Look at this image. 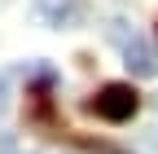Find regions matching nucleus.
<instances>
[{
	"label": "nucleus",
	"instance_id": "f257e3e1",
	"mask_svg": "<svg viewBox=\"0 0 158 154\" xmlns=\"http://www.w3.org/2000/svg\"><path fill=\"white\" fill-rule=\"evenodd\" d=\"M136 106H141V97L132 92V84H106L101 92L92 97V114H101V119H110V123H123V119H132L136 114Z\"/></svg>",
	"mask_w": 158,
	"mask_h": 154
},
{
	"label": "nucleus",
	"instance_id": "f03ea898",
	"mask_svg": "<svg viewBox=\"0 0 158 154\" xmlns=\"http://www.w3.org/2000/svg\"><path fill=\"white\" fill-rule=\"evenodd\" d=\"M118 49H123V66L136 75V79H154V75H158V49L145 40V35H136V31H132Z\"/></svg>",
	"mask_w": 158,
	"mask_h": 154
},
{
	"label": "nucleus",
	"instance_id": "7ed1b4c3",
	"mask_svg": "<svg viewBox=\"0 0 158 154\" xmlns=\"http://www.w3.org/2000/svg\"><path fill=\"white\" fill-rule=\"evenodd\" d=\"M35 9L48 27H75L84 18V0H35Z\"/></svg>",
	"mask_w": 158,
	"mask_h": 154
},
{
	"label": "nucleus",
	"instance_id": "20e7f679",
	"mask_svg": "<svg viewBox=\"0 0 158 154\" xmlns=\"http://www.w3.org/2000/svg\"><path fill=\"white\" fill-rule=\"evenodd\" d=\"M5 106H9V79L0 75V110H5Z\"/></svg>",
	"mask_w": 158,
	"mask_h": 154
}]
</instances>
